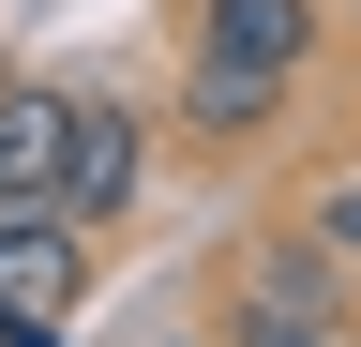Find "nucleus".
Segmentation results:
<instances>
[{"label":"nucleus","instance_id":"f03ea898","mask_svg":"<svg viewBox=\"0 0 361 347\" xmlns=\"http://www.w3.org/2000/svg\"><path fill=\"white\" fill-rule=\"evenodd\" d=\"M226 302H271V317H316V332H361V272H346V257H331V242L301 227V211H286V227H256L241 257H226Z\"/></svg>","mask_w":361,"mask_h":347},{"label":"nucleus","instance_id":"39448f33","mask_svg":"<svg viewBox=\"0 0 361 347\" xmlns=\"http://www.w3.org/2000/svg\"><path fill=\"white\" fill-rule=\"evenodd\" d=\"M75 121H90V91H61V76H16L0 91V211H61Z\"/></svg>","mask_w":361,"mask_h":347},{"label":"nucleus","instance_id":"423d86ee","mask_svg":"<svg viewBox=\"0 0 361 347\" xmlns=\"http://www.w3.org/2000/svg\"><path fill=\"white\" fill-rule=\"evenodd\" d=\"M196 46H226V61H316V0H196Z\"/></svg>","mask_w":361,"mask_h":347},{"label":"nucleus","instance_id":"0eeeda50","mask_svg":"<svg viewBox=\"0 0 361 347\" xmlns=\"http://www.w3.org/2000/svg\"><path fill=\"white\" fill-rule=\"evenodd\" d=\"M301 227H316V242H331V257H346V272H361V166H331V182H316V196H301Z\"/></svg>","mask_w":361,"mask_h":347},{"label":"nucleus","instance_id":"f257e3e1","mask_svg":"<svg viewBox=\"0 0 361 347\" xmlns=\"http://www.w3.org/2000/svg\"><path fill=\"white\" fill-rule=\"evenodd\" d=\"M75 302H90V227L0 211V347H75Z\"/></svg>","mask_w":361,"mask_h":347},{"label":"nucleus","instance_id":"6e6552de","mask_svg":"<svg viewBox=\"0 0 361 347\" xmlns=\"http://www.w3.org/2000/svg\"><path fill=\"white\" fill-rule=\"evenodd\" d=\"M226 347H346V332H316V317H271V302H226Z\"/></svg>","mask_w":361,"mask_h":347},{"label":"nucleus","instance_id":"20e7f679","mask_svg":"<svg viewBox=\"0 0 361 347\" xmlns=\"http://www.w3.org/2000/svg\"><path fill=\"white\" fill-rule=\"evenodd\" d=\"M286 91H301L286 61H226V46H196V61H180V91H166V121H180L196 151H256L271 121H286Z\"/></svg>","mask_w":361,"mask_h":347},{"label":"nucleus","instance_id":"7ed1b4c3","mask_svg":"<svg viewBox=\"0 0 361 347\" xmlns=\"http://www.w3.org/2000/svg\"><path fill=\"white\" fill-rule=\"evenodd\" d=\"M135 196H151V106H135V91H90V121H75V166H61V211L106 242Z\"/></svg>","mask_w":361,"mask_h":347}]
</instances>
